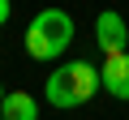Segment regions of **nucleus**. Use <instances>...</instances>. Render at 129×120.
Masks as SVG:
<instances>
[{
    "instance_id": "20e7f679",
    "label": "nucleus",
    "mask_w": 129,
    "mask_h": 120,
    "mask_svg": "<svg viewBox=\"0 0 129 120\" xmlns=\"http://www.w3.org/2000/svg\"><path fill=\"white\" fill-rule=\"evenodd\" d=\"M99 77H103V90H108L112 99L129 103V51H112V56H103Z\"/></svg>"
},
{
    "instance_id": "0eeeda50",
    "label": "nucleus",
    "mask_w": 129,
    "mask_h": 120,
    "mask_svg": "<svg viewBox=\"0 0 129 120\" xmlns=\"http://www.w3.org/2000/svg\"><path fill=\"white\" fill-rule=\"evenodd\" d=\"M5 94H9V90H5V86H0V103H5Z\"/></svg>"
},
{
    "instance_id": "f257e3e1",
    "label": "nucleus",
    "mask_w": 129,
    "mask_h": 120,
    "mask_svg": "<svg viewBox=\"0 0 129 120\" xmlns=\"http://www.w3.org/2000/svg\"><path fill=\"white\" fill-rule=\"evenodd\" d=\"M103 90V77L95 65H86V60H69V65H60L52 77H47V103L52 107H82L90 103L95 94Z\"/></svg>"
},
{
    "instance_id": "7ed1b4c3",
    "label": "nucleus",
    "mask_w": 129,
    "mask_h": 120,
    "mask_svg": "<svg viewBox=\"0 0 129 120\" xmlns=\"http://www.w3.org/2000/svg\"><path fill=\"white\" fill-rule=\"evenodd\" d=\"M95 43H99L103 56L125 51V47H129V26H125V17L112 13V9H103V13L95 17Z\"/></svg>"
},
{
    "instance_id": "f03ea898",
    "label": "nucleus",
    "mask_w": 129,
    "mask_h": 120,
    "mask_svg": "<svg viewBox=\"0 0 129 120\" xmlns=\"http://www.w3.org/2000/svg\"><path fill=\"white\" fill-rule=\"evenodd\" d=\"M73 43V17L64 9H43L26 26V56L30 60H56Z\"/></svg>"
},
{
    "instance_id": "39448f33",
    "label": "nucleus",
    "mask_w": 129,
    "mask_h": 120,
    "mask_svg": "<svg viewBox=\"0 0 129 120\" xmlns=\"http://www.w3.org/2000/svg\"><path fill=\"white\" fill-rule=\"evenodd\" d=\"M0 111H5V120H39V103L26 90H9L5 103H0Z\"/></svg>"
},
{
    "instance_id": "423d86ee",
    "label": "nucleus",
    "mask_w": 129,
    "mask_h": 120,
    "mask_svg": "<svg viewBox=\"0 0 129 120\" xmlns=\"http://www.w3.org/2000/svg\"><path fill=\"white\" fill-rule=\"evenodd\" d=\"M9 13H13V5H9V0H0V26L9 22Z\"/></svg>"
},
{
    "instance_id": "6e6552de",
    "label": "nucleus",
    "mask_w": 129,
    "mask_h": 120,
    "mask_svg": "<svg viewBox=\"0 0 129 120\" xmlns=\"http://www.w3.org/2000/svg\"><path fill=\"white\" fill-rule=\"evenodd\" d=\"M0 120H5V111H0Z\"/></svg>"
}]
</instances>
